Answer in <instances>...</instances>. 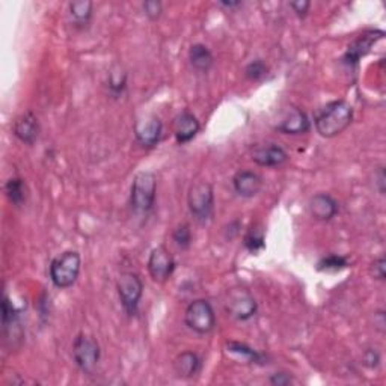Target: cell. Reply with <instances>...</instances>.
<instances>
[{
	"instance_id": "ffe728a7",
	"label": "cell",
	"mask_w": 386,
	"mask_h": 386,
	"mask_svg": "<svg viewBox=\"0 0 386 386\" xmlns=\"http://www.w3.org/2000/svg\"><path fill=\"white\" fill-rule=\"evenodd\" d=\"M106 88L109 95L112 99H119L123 96L126 89H127V72L124 68H121L119 65L114 67L111 71H109L107 79H106Z\"/></svg>"
},
{
	"instance_id": "52a82bcc",
	"label": "cell",
	"mask_w": 386,
	"mask_h": 386,
	"mask_svg": "<svg viewBox=\"0 0 386 386\" xmlns=\"http://www.w3.org/2000/svg\"><path fill=\"white\" fill-rule=\"evenodd\" d=\"M187 205L190 214L199 222L209 221L214 209V192L207 181H199L190 186L187 193Z\"/></svg>"
},
{
	"instance_id": "e0dca14e",
	"label": "cell",
	"mask_w": 386,
	"mask_h": 386,
	"mask_svg": "<svg viewBox=\"0 0 386 386\" xmlns=\"http://www.w3.org/2000/svg\"><path fill=\"white\" fill-rule=\"evenodd\" d=\"M233 187L236 193L241 198L257 197L263 189V178L253 171L241 169L233 177Z\"/></svg>"
},
{
	"instance_id": "f1b7e54d",
	"label": "cell",
	"mask_w": 386,
	"mask_h": 386,
	"mask_svg": "<svg viewBox=\"0 0 386 386\" xmlns=\"http://www.w3.org/2000/svg\"><path fill=\"white\" fill-rule=\"evenodd\" d=\"M145 16H147L150 20H157L160 18L162 12H163V5L159 0H148V2L142 4Z\"/></svg>"
},
{
	"instance_id": "603a6c76",
	"label": "cell",
	"mask_w": 386,
	"mask_h": 386,
	"mask_svg": "<svg viewBox=\"0 0 386 386\" xmlns=\"http://www.w3.org/2000/svg\"><path fill=\"white\" fill-rule=\"evenodd\" d=\"M5 195L12 205L21 207L28 199V187L26 183H24V180L20 177L9 178L5 183Z\"/></svg>"
},
{
	"instance_id": "ba28073f",
	"label": "cell",
	"mask_w": 386,
	"mask_h": 386,
	"mask_svg": "<svg viewBox=\"0 0 386 386\" xmlns=\"http://www.w3.org/2000/svg\"><path fill=\"white\" fill-rule=\"evenodd\" d=\"M116 290H118L121 305H123L127 316L130 317L136 316L139 302L143 294V282L139 277V275L133 272L121 273V276L116 281Z\"/></svg>"
},
{
	"instance_id": "4dcf8cb0",
	"label": "cell",
	"mask_w": 386,
	"mask_h": 386,
	"mask_svg": "<svg viewBox=\"0 0 386 386\" xmlns=\"http://www.w3.org/2000/svg\"><path fill=\"white\" fill-rule=\"evenodd\" d=\"M370 275L377 281H385L386 277V260L385 257H380L377 260H374L370 265Z\"/></svg>"
},
{
	"instance_id": "30bf717a",
	"label": "cell",
	"mask_w": 386,
	"mask_h": 386,
	"mask_svg": "<svg viewBox=\"0 0 386 386\" xmlns=\"http://www.w3.org/2000/svg\"><path fill=\"white\" fill-rule=\"evenodd\" d=\"M133 131H135L138 143L142 145L143 148H154L162 138L163 124L159 116L143 115L136 119Z\"/></svg>"
},
{
	"instance_id": "7c38bea8",
	"label": "cell",
	"mask_w": 386,
	"mask_h": 386,
	"mask_svg": "<svg viewBox=\"0 0 386 386\" xmlns=\"http://www.w3.org/2000/svg\"><path fill=\"white\" fill-rule=\"evenodd\" d=\"M250 159L253 163L263 167H276L288 160L287 151L276 143H258L250 151Z\"/></svg>"
},
{
	"instance_id": "484cf974",
	"label": "cell",
	"mask_w": 386,
	"mask_h": 386,
	"mask_svg": "<svg viewBox=\"0 0 386 386\" xmlns=\"http://www.w3.org/2000/svg\"><path fill=\"white\" fill-rule=\"evenodd\" d=\"M346 268H348V260L341 255H335V253L323 257L317 264V270L320 272H340Z\"/></svg>"
},
{
	"instance_id": "8fae6325",
	"label": "cell",
	"mask_w": 386,
	"mask_h": 386,
	"mask_svg": "<svg viewBox=\"0 0 386 386\" xmlns=\"http://www.w3.org/2000/svg\"><path fill=\"white\" fill-rule=\"evenodd\" d=\"M275 128L280 133H284V135H305L311 128V121L302 109L290 106L281 114Z\"/></svg>"
},
{
	"instance_id": "9a60e30c",
	"label": "cell",
	"mask_w": 386,
	"mask_h": 386,
	"mask_svg": "<svg viewBox=\"0 0 386 386\" xmlns=\"http://www.w3.org/2000/svg\"><path fill=\"white\" fill-rule=\"evenodd\" d=\"M174 136L177 143L184 145L195 139V136L201 130V124L198 118L193 115L190 111H183L174 118Z\"/></svg>"
},
{
	"instance_id": "9c48e42d",
	"label": "cell",
	"mask_w": 386,
	"mask_h": 386,
	"mask_svg": "<svg viewBox=\"0 0 386 386\" xmlns=\"http://www.w3.org/2000/svg\"><path fill=\"white\" fill-rule=\"evenodd\" d=\"M148 273L153 281L163 284L172 276L175 270V260L166 246L160 245L151 250L148 258Z\"/></svg>"
},
{
	"instance_id": "d6a6232c",
	"label": "cell",
	"mask_w": 386,
	"mask_h": 386,
	"mask_svg": "<svg viewBox=\"0 0 386 386\" xmlns=\"http://www.w3.org/2000/svg\"><path fill=\"white\" fill-rule=\"evenodd\" d=\"M269 382L273 385V386H287L293 382L292 376H290V374L287 373H275L270 376Z\"/></svg>"
},
{
	"instance_id": "8992f818",
	"label": "cell",
	"mask_w": 386,
	"mask_h": 386,
	"mask_svg": "<svg viewBox=\"0 0 386 386\" xmlns=\"http://www.w3.org/2000/svg\"><path fill=\"white\" fill-rule=\"evenodd\" d=\"M225 311L237 321H248L258 311V304L253 294L246 288H231L225 297Z\"/></svg>"
},
{
	"instance_id": "1f68e13d",
	"label": "cell",
	"mask_w": 386,
	"mask_h": 386,
	"mask_svg": "<svg viewBox=\"0 0 386 386\" xmlns=\"http://www.w3.org/2000/svg\"><path fill=\"white\" fill-rule=\"evenodd\" d=\"M290 8L296 12L297 17L304 18L307 17L308 11L311 8V2H308V0H296V2H290Z\"/></svg>"
},
{
	"instance_id": "5bb4252c",
	"label": "cell",
	"mask_w": 386,
	"mask_h": 386,
	"mask_svg": "<svg viewBox=\"0 0 386 386\" xmlns=\"http://www.w3.org/2000/svg\"><path fill=\"white\" fill-rule=\"evenodd\" d=\"M308 209H309L311 216L319 222L332 221L333 217L338 214V210H340L336 199L333 197H331L329 193H323V192L317 193V195H314L309 199Z\"/></svg>"
},
{
	"instance_id": "2e32d148",
	"label": "cell",
	"mask_w": 386,
	"mask_h": 386,
	"mask_svg": "<svg viewBox=\"0 0 386 386\" xmlns=\"http://www.w3.org/2000/svg\"><path fill=\"white\" fill-rule=\"evenodd\" d=\"M40 121L32 112H24L14 121L12 133L14 136L26 145H33L40 138Z\"/></svg>"
},
{
	"instance_id": "7402d4cb",
	"label": "cell",
	"mask_w": 386,
	"mask_h": 386,
	"mask_svg": "<svg viewBox=\"0 0 386 386\" xmlns=\"http://www.w3.org/2000/svg\"><path fill=\"white\" fill-rule=\"evenodd\" d=\"M70 11V17L72 23L76 26L84 28L88 26L91 18H92V12H94V4L91 0H77V2H71L68 5Z\"/></svg>"
},
{
	"instance_id": "cb8c5ba5",
	"label": "cell",
	"mask_w": 386,
	"mask_h": 386,
	"mask_svg": "<svg viewBox=\"0 0 386 386\" xmlns=\"http://www.w3.org/2000/svg\"><path fill=\"white\" fill-rule=\"evenodd\" d=\"M245 248L252 253V255H258L261 250L265 249V236L261 225H253L246 233Z\"/></svg>"
},
{
	"instance_id": "836d02e7",
	"label": "cell",
	"mask_w": 386,
	"mask_h": 386,
	"mask_svg": "<svg viewBox=\"0 0 386 386\" xmlns=\"http://www.w3.org/2000/svg\"><path fill=\"white\" fill-rule=\"evenodd\" d=\"M374 180H376V189L379 190L380 195H385V186H386V175H385V167L380 166L376 174H374Z\"/></svg>"
},
{
	"instance_id": "6da1fadb",
	"label": "cell",
	"mask_w": 386,
	"mask_h": 386,
	"mask_svg": "<svg viewBox=\"0 0 386 386\" xmlns=\"http://www.w3.org/2000/svg\"><path fill=\"white\" fill-rule=\"evenodd\" d=\"M353 121V107L346 100H335L320 109L314 124L320 136L331 139L350 127Z\"/></svg>"
},
{
	"instance_id": "44dd1931",
	"label": "cell",
	"mask_w": 386,
	"mask_h": 386,
	"mask_svg": "<svg viewBox=\"0 0 386 386\" xmlns=\"http://www.w3.org/2000/svg\"><path fill=\"white\" fill-rule=\"evenodd\" d=\"M226 352L234 355L237 359L246 362V364H264V355L258 353L257 350L250 348L249 346L238 343V341H228Z\"/></svg>"
},
{
	"instance_id": "f546056e",
	"label": "cell",
	"mask_w": 386,
	"mask_h": 386,
	"mask_svg": "<svg viewBox=\"0 0 386 386\" xmlns=\"http://www.w3.org/2000/svg\"><path fill=\"white\" fill-rule=\"evenodd\" d=\"M380 353L376 348H367L364 353H362V364H364L367 368L374 370L380 365Z\"/></svg>"
},
{
	"instance_id": "5b68a950",
	"label": "cell",
	"mask_w": 386,
	"mask_h": 386,
	"mask_svg": "<svg viewBox=\"0 0 386 386\" xmlns=\"http://www.w3.org/2000/svg\"><path fill=\"white\" fill-rule=\"evenodd\" d=\"M184 323L187 328L199 335L210 333L216 326V314L209 300H192L184 311Z\"/></svg>"
},
{
	"instance_id": "4fadbf2b",
	"label": "cell",
	"mask_w": 386,
	"mask_h": 386,
	"mask_svg": "<svg viewBox=\"0 0 386 386\" xmlns=\"http://www.w3.org/2000/svg\"><path fill=\"white\" fill-rule=\"evenodd\" d=\"M385 33L382 31H368L365 33L359 35L358 38L348 45L347 52L343 57L344 64L347 65H356L359 62L360 57H364L365 55L370 53L373 45L376 44L379 40H382Z\"/></svg>"
},
{
	"instance_id": "3957f363",
	"label": "cell",
	"mask_w": 386,
	"mask_h": 386,
	"mask_svg": "<svg viewBox=\"0 0 386 386\" xmlns=\"http://www.w3.org/2000/svg\"><path fill=\"white\" fill-rule=\"evenodd\" d=\"M82 269V258L77 250H65L52 260L48 273L56 288L65 290L76 284Z\"/></svg>"
},
{
	"instance_id": "d6986e66",
	"label": "cell",
	"mask_w": 386,
	"mask_h": 386,
	"mask_svg": "<svg viewBox=\"0 0 386 386\" xmlns=\"http://www.w3.org/2000/svg\"><path fill=\"white\" fill-rule=\"evenodd\" d=\"M189 62L195 71L209 72L214 65V56L207 45L197 43L189 48Z\"/></svg>"
},
{
	"instance_id": "e575fe53",
	"label": "cell",
	"mask_w": 386,
	"mask_h": 386,
	"mask_svg": "<svg viewBox=\"0 0 386 386\" xmlns=\"http://www.w3.org/2000/svg\"><path fill=\"white\" fill-rule=\"evenodd\" d=\"M219 5L224 8H228V9H233V8L241 6V2L240 0H221Z\"/></svg>"
},
{
	"instance_id": "277c9868",
	"label": "cell",
	"mask_w": 386,
	"mask_h": 386,
	"mask_svg": "<svg viewBox=\"0 0 386 386\" xmlns=\"http://www.w3.org/2000/svg\"><path fill=\"white\" fill-rule=\"evenodd\" d=\"M101 358V348L94 336L79 333L72 343V359L84 374H92Z\"/></svg>"
},
{
	"instance_id": "83f0119b",
	"label": "cell",
	"mask_w": 386,
	"mask_h": 386,
	"mask_svg": "<svg viewBox=\"0 0 386 386\" xmlns=\"http://www.w3.org/2000/svg\"><path fill=\"white\" fill-rule=\"evenodd\" d=\"M268 65H265L261 59L252 60L245 68V76L252 80V82H260L263 80L265 76H268Z\"/></svg>"
},
{
	"instance_id": "4316f807",
	"label": "cell",
	"mask_w": 386,
	"mask_h": 386,
	"mask_svg": "<svg viewBox=\"0 0 386 386\" xmlns=\"http://www.w3.org/2000/svg\"><path fill=\"white\" fill-rule=\"evenodd\" d=\"M174 243L180 249H189L192 245V231L187 224H180L172 231Z\"/></svg>"
},
{
	"instance_id": "7a4b0ae2",
	"label": "cell",
	"mask_w": 386,
	"mask_h": 386,
	"mask_svg": "<svg viewBox=\"0 0 386 386\" xmlns=\"http://www.w3.org/2000/svg\"><path fill=\"white\" fill-rule=\"evenodd\" d=\"M157 195L155 174L145 171L136 174L130 187V205L138 216H148L154 209Z\"/></svg>"
},
{
	"instance_id": "d4e9b609",
	"label": "cell",
	"mask_w": 386,
	"mask_h": 386,
	"mask_svg": "<svg viewBox=\"0 0 386 386\" xmlns=\"http://www.w3.org/2000/svg\"><path fill=\"white\" fill-rule=\"evenodd\" d=\"M2 324L4 332H6L9 328H18L20 326V312L6 294L4 296L2 302Z\"/></svg>"
},
{
	"instance_id": "ac0fdd59",
	"label": "cell",
	"mask_w": 386,
	"mask_h": 386,
	"mask_svg": "<svg viewBox=\"0 0 386 386\" xmlns=\"http://www.w3.org/2000/svg\"><path fill=\"white\" fill-rule=\"evenodd\" d=\"M202 367L201 358L195 352H183L174 359V371L181 379H193L198 376Z\"/></svg>"
}]
</instances>
